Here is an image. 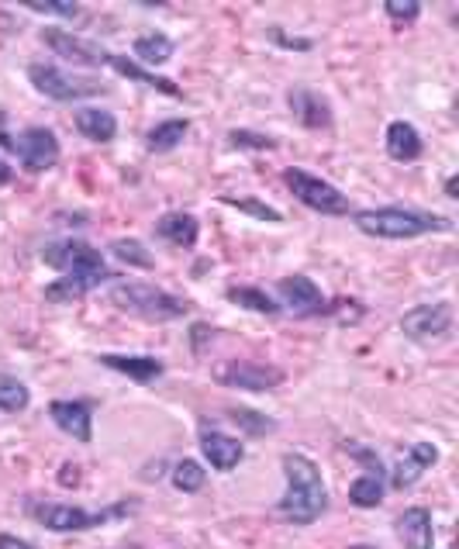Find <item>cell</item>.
<instances>
[{"label": "cell", "mask_w": 459, "mask_h": 549, "mask_svg": "<svg viewBox=\"0 0 459 549\" xmlns=\"http://www.w3.org/2000/svg\"><path fill=\"white\" fill-rule=\"evenodd\" d=\"M111 253L118 256L121 263L139 266V270H152V266H156V259H152V253L142 246L139 239H114L111 242Z\"/></svg>", "instance_id": "obj_31"}, {"label": "cell", "mask_w": 459, "mask_h": 549, "mask_svg": "<svg viewBox=\"0 0 459 549\" xmlns=\"http://www.w3.org/2000/svg\"><path fill=\"white\" fill-rule=\"evenodd\" d=\"M7 142L11 139H7V132H4V111H0V146H7Z\"/></svg>", "instance_id": "obj_43"}, {"label": "cell", "mask_w": 459, "mask_h": 549, "mask_svg": "<svg viewBox=\"0 0 459 549\" xmlns=\"http://www.w3.org/2000/svg\"><path fill=\"white\" fill-rule=\"evenodd\" d=\"M384 142H387V156L397 159V163H415V159L425 152V142H422V135H418V128L401 118L387 125Z\"/></svg>", "instance_id": "obj_20"}, {"label": "cell", "mask_w": 459, "mask_h": 549, "mask_svg": "<svg viewBox=\"0 0 459 549\" xmlns=\"http://www.w3.org/2000/svg\"><path fill=\"white\" fill-rule=\"evenodd\" d=\"M435 460H439L435 442H411L404 453H397L394 467H390V487L404 491V487L418 484V480L425 477V470L435 467Z\"/></svg>", "instance_id": "obj_12"}, {"label": "cell", "mask_w": 459, "mask_h": 549, "mask_svg": "<svg viewBox=\"0 0 459 549\" xmlns=\"http://www.w3.org/2000/svg\"><path fill=\"white\" fill-rule=\"evenodd\" d=\"M283 183H287L290 194H294L304 208L318 211V215H332V218L349 215V197L342 194L335 183L321 180V177H315V173L290 166V170H283Z\"/></svg>", "instance_id": "obj_6"}, {"label": "cell", "mask_w": 459, "mask_h": 549, "mask_svg": "<svg viewBox=\"0 0 459 549\" xmlns=\"http://www.w3.org/2000/svg\"><path fill=\"white\" fill-rule=\"evenodd\" d=\"M107 280H114L111 270H83V273H63L59 280H52L45 287V301L49 304H70V301H80L87 297L90 291H97Z\"/></svg>", "instance_id": "obj_15"}, {"label": "cell", "mask_w": 459, "mask_h": 549, "mask_svg": "<svg viewBox=\"0 0 459 549\" xmlns=\"http://www.w3.org/2000/svg\"><path fill=\"white\" fill-rule=\"evenodd\" d=\"M173 52H177V42H173L170 35L163 32H145L132 42V56L135 63H145V66H163L173 59Z\"/></svg>", "instance_id": "obj_23"}, {"label": "cell", "mask_w": 459, "mask_h": 549, "mask_svg": "<svg viewBox=\"0 0 459 549\" xmlns=\"http://www.w3.org/2000/svg\"><path fill=\"white\" fill-rule=\"evenodd\" d=\"M11 180H14V170L4 163V159H0V187H7V183H11Z\"/></svg>", "instance_id": "obj_41"}, {"label": "cell", "mask_w": 459, "mask_h": 549, "mask_svg": "<svg viewBox=\"0 0 459 549\" xmlns=\"http://www.w3.org/2000/svg\"><path fill=\"white\" fill-rule=\"evenodd\" d=\"M0 549H38L32 543H25V539L11 536V532H0Z\"/></svg>", "instance_id": "obj_39"}, {"label": "cell", "mask_w": 459, "mask_h": 549, "mask_svg": "<svg viewBox=\"0 0 459 549\" xmlns=\"http://www.w3.org/2000/svg\"><path fill=\"white\" fill-rule=\"evenodd\" d=\"M42 42L73 66H107V52L101 45L73 32H63V28H42Z\"/></svg>", "instance_id": "obj_11"}, {"label": "cell", "mask_w": 459, "mask_h": 549, "mask_svg": "<svg viewBox=\"0 0 459 549\" xmlns=\"http://www.w3.org/2000/svg\"><path fill=\"white\" fill-rule=\"evenodd\" d=\"M287 104L290 111H294V118L301 121L304 128H332V108H328V101L321 94L308 87H290L287 90Z\"/></svg>", "instance_id": "obj_18"}, {"label": "cell", "mask_w": 459, "mask_h": 549, "mask_svg": "<svg viewBox=\"0 0 459 549\" xmlns=\"http://www.w3.org/2000/svg\"><path fill=\"white\" fill-rule=\"evenodd\" d=\"M342 449H346L349 456H353V460L359 463V467L366 470V474H380L384 477V463H380V456L373 453V449H366V446H356V442H342Z\"/></svg>", "instance_id": "obj_36"}, {"label": "cell", "mask_w": 459, "mask_h": 549, "mask_svg": "<svg viewBox=\"0 0 459 549\" xmlns=\"http://www.w3.org/2000/svg\"><path fill=\"white\" fill-rule=\"evenodd\" d=\"M325 315L339 318V322H359V318H363V308H359L353 297H335V301L325 304Z\"/></svg>", "instance_id": "obj_37"}, {"label": "cell", "mask_w": 459, "mask_h": 549, "mask_svg": "<svg viewBox=\"0 0 459 549\" xmlns=\"http://www.w3.org/2000/svg\"><path fill=\"white\" fill-rule=\"evenodd\" d=\"M384 14L390 18V25L394 28H408L422 18V4H418V0H387Z\"/></svg>", "instance_id": "obj_33"}, {"label": "cell", "mask_w": 459, "mask_h": 549, "mask_svg": "<svg viewBox=\"0 0 459 549\" xmlns=\"http://www.w3.org/2000/svg\"><path fill=\"white\" fill-rule=\"evenodd\" d=\"M283 474H287V491L277 501V515L290 525H315L328 512V487L315 460L297 449L283 453Z\"/></svg>", "instance_id": "obj_1"}, {"label": "cell", "mask_w": 459, "mask_h": 549, "mask_svg": "<svg viewBox=\"0 0 459 549\" xmlns=\"http://www.w3.org/2000/svg\"><path fill=\"white\" fill-rule=\"evenodd\" d=\"M187 132H190V121L187 118L159 121V125L149 132V139H145V146H149L152 152H173L183 139H187Z\"/></svg>", "instance_id": "obj_25"}, {"label": "cell", "mask_w": 459, "mask_h": 549, "mask_svg": "<svg viewBox=\"0 0 459 549\" xmlns=\"http://www.w3.org/2000/svg\"><path fill=\"white\" fill-rule=\"evenodd\" d=\"M197 442H201L204 460H208L218 474H232V470L242 463V456H246V442L228 436V432H218V429H201V439Z\"/></svg>", "instance_id": "obj_14"}, {"label": "cell", "mask_w": 459, "mask_h": 549, "mask_svg": "<svg viewBox=\"0 0 459 549\" xmlns=\"http://www.w3.org/2000/svg\"><path fill=\"white\" fill-rule=\"evenodd\" d=\"M228 418H232V422L239 425V432H246V436H270V432H277V422L256 408H228Z\"/></svg>", "instance_id": "obj_30"}, {"label": "cell", "mask_w": 459, "mask_h": 549, "mask_svg": "<svg viewBox=\"0 0 459 549\" xmlns=\"http://www.w3.org/2000/svg\"><path fill=\"white\" fill-rule=\"evenodd\" d=\"M170 480H173V487H177V491H183V494H197L204 484H208V470H204L201 463L190 460V456H187V460L173 463Z\"/></svg>", "instance_id": "obj_29"}, {"label": "cell", "mask_w": 459, "mask_h": 549, "mask_svg": "<svg viewBox=\"0 0 459 549\" xmlns=\"http://www.w3.org/2000/svg\"><path fill=\"white\" fill-rule=\"evenodd\" d=\"M28 404H32V391H28V384H21L18 377L0 373V411L18 415V411H25Z\"/></svg>", "instance_id": "obj_28"}, {"label": "cell", "mask_w": 459, "mask_h": 549, "mask_svg": "<svg viewBox=\"0 0 459 549\" xmlns=\"http://www.w3.org/2000/svg\"><path fill=\"white\" fill-rule=\"evenodd\" d=\"M456 187H459V180H456V177H449V180H446V194H449V197H459V190H456Z\"/></svg>", "instance_id": "obj_42"}, {"label": "cell", "mask_w": 459, "mask_h": 549, "mask_svg": "<svg viewBox=\"0 0 459 549\" xmlns=\"http://www.w3.org/2000/svg\"><path fill=\"white\" fill-rule=\"evenodd\" d=\"M353 225L363 235H373V239H418V235H428V232H449L453 221L442 215H425V211H415V208L387 204V208L356 211Z\"/></svg>", "instance_id": "obj_2"}, {"label": "cell", "mask_w": 459, "mask_h": 549, "mask_svg": "<svg viewBox=\"0 0 459 549\" xmlns=\"http://www.w3.org/2000/svg\"><path fill=\"white\" fill-rule=\"evenodd\" d=\"M221 201H225L228 208L242 211V215H252V218H259V221H273V225H280V221H283V215H280L277 208H270V204L256 201V197H221Z\"/></svg>", "instance_id": "obj_32"}, {"label": "cell", "mask_w": 459, "mask_h": 549, "mask_svg": "<svg viewBox=\"0 0 459 549\" xmlns=\"http://www.w3.org/2000/svg\"><path fill=\"white\" fill-rule=\"evenodd\" d=\"M49 418L76 442H94V404L90 401H52Z\"/></svg>", "instance_id": "obj_16"}, {"label": "cell", "mask_w": 459, "mask_h": 549, "mask_svg": "<svg viewBox=\"0 0 459 549\" xmlns=\"http://www.w3.org/2000/svg\"><path fill=\"white\" fill-rule=\"evenodd\" d=\"M394 532L404 543V549H432L435 546V529H432V512L422 505L404 508L394 518Z\"/></svg>", "instance_id": "obj_17"}, {"label": "cell", "mask_w": 459, "mask_h": 549, "mask_svg": "<svg viewBox=\"0 0 459 549\" xmlns=\"http://www.w3.org/2000/svg\"><path fill=\"white\" fill-rule=\"evenodd\" d=\"M214 380L221 387H239V391H273L287 380V373L273 363H256V360H225L214 366Z\"/></svg>", "instance_id": "obj_8"}, {"label": "cell", "mask_w": 459, "mask_h": 549, "mask_svg": "<svg viewBox=\"0 0 459 549\" xmlns=\"http://www.w3.org/2000/svg\"><path fill=\"white\" fill-rule=\"evenodd\" d=\"M280 291V301L287 304L294 315L301 318H315V315H325V294H321V287L315 284L311 277H304V273H294V277H283L277 284Z\"/></svg>", "instance_id": "obj_13"}, {"label": "cell", "mask_w": 459, "mask_h": 549, "mask_svg": "<svg viewBox=\"0 0 459 549\" xmlns=\"http://www.w3.org/2000/svg\"><path fill=\"white\" fill-rule=\"evenodd\" d=\"M42 259L52 266V270H63V273L107 270L101 249H94L90 242H80V239H59V242H49V246L42 249Z\"/></svg>", "instance_id": "obj_10"}, {"label": "cell", "mask_w": 459, "mask_h": 549, "mask_svg": "<svg viewBox=\"0 0 459 549\" xmlns=\"http://www.w3.org/2000/svg\"><path fill=\"white\" fill-rule=\"evenodd\" d=\"M156 235L166 242H173V246H197V235H201V225H197L194 215H187V211H170V215H163L156 221Z\"/></svg>", "instance_id": "obj_21"}, {"label": "cell", "mask_w": 459, "mask_h": 549, "mask_svg": "<svg viewBox=\"0 0 459 549\" xmlns=\"http://www.w3.org/2000/svg\"><path fill=\"white\" fill-rule=\"evenodd\" d=\"M97 363H104L107 370L114 373H125V377H132L135 384L149 387L156 384L159 377H163V360H156V356H125V353H101L97 356Z\"/></svg>", "instance_id": "obj_19"}, {"label": "cell", "mask_w": 459, "mask_h": 549, "mask_svg": "<svg viewBox=\"0 0 459 549\" xmlns=\"http://www.w3.org/2000/svg\"><path fill=\"white\" fill-rule=\"evenodd\" d=\"M228 301L232 304H239V308H246V311H256V315H280V308L283 304L280 301H273L266 291H259V287H228Z\"/></svg>", "instance_id": "obj_26"}, {"label": "cell", "mask_w": 459, "mask_h": 549, "mask_svg": "<svg viewBox=\"0 0 459 549\" xmlns=\"http://www.w3.org/2000/svg\"><path fill=\"white\" fill-rule=\"evenodd\" d=\"M228 146L232 149H273L277 139H270V135H263V132H252V128H235V132H228Z\"/></svg>", "instance_id": "obj_34"}, {"label": "cell", "mask_w": 459, "mask_h": 549, "mask_svg": "<svg viewBox=\"0 0 459 549\" xmlns=\"http://www.w3.org/2000/svg\"><path fill=\"white\" fill-rule=\"evenodd\" d=\"M349 501L356 508H380L384 505V477L380 474H363L349 484Z\"/></svg>", "instance_id": "obj_27"}, {"label": "cell", "mask_w": 459, "mask_h": 549, "mask_svg": "<svg viewBox=\"0 0 459 549\" xmlns=\"http://www.w3.org/2000/svg\"><path fill=\"white\" fill-rule=\"evenodd\" d=\"M273 42L287 45V49H311V45H315V42H311V38H287V35L280 32V28H277V32H273Z\"/></svg>", "instance_id": "obj_38"}, {"label": "cell", "mask_w": 459, "mask_h": 549, "mask_svg": "<svg viewBox=\"0 0 459 549\" xmlns=\"http://www.w3.org/2000/svg\"><path fill=\"white\" fill-rule=\"evenodd\" d=\"M25 11H32V14H52V18L76 21L83 14V7L80 4H63V0H45V4H25Z\"/></svg>", "instance_id": "obj_35"}, {"label": "cell", "mask_w": 459, "mask_h": 549, "mask_svg": "<svg viewBox=\"0 0 459 549\" xmlns=\"http://www.w3.org/2000/svg\"><path fill=\"white\" fill-rule=\"evenodd\" d=\"M453 329H456V311L449 301L418 304V308L401 315V332L411 342H418V346H435V342L453 339Z\"/></svg>", "instance_id": "obj_7"}, {"label": "cell", "mask_w": 459, "mask_h": 549, "mask_svg": "<svg viewBox=\"0 0 459 549\" xmlns=\"http://www.w3.org/2000/svg\"><path fill=\"white\" fill-rule=\"evenodd\" d=\"M111 301L114 308L139 315L145 322H173V318H183L190 311V301L163 291V287L139 284V280H118L111 287Z\"/></svg>", "instance_id": "obj_3"}, {"label": "cell", "mask_w": 459, "mask_h": 549, "mask_svg": "<svg viewBox=\"0 0 459 549\" xmlns=\"http://www.w3.org/2000/svg\"><path fill=\"white\" fill-rule=\"evenodd\" d=\"M76 121V132L90 142H111L118 135V118L104 108H80L73 114Z\"/></svg>", "instance_id": "obj_22"}, {"label": "cell", "mask_w": 459, "mask_h": 549, "mask_svg": "<svg viewBox=\"0 0 459 549\" xmlns=\"http://www.w3.org/2000/svg\"><path fill=\"white\" fill-rule=\"evenodd\" d=\"M107 66H111L114 73L128 76V80H139L142 87H152V90H159V94H166V97H180V87H177V83L166 80V76L149 73L145 66H139L135 59H128V56H107Z\"/></svg>", "instance_id": "obj_24"}, {"label": "cell", "mask_w": 459, "mask_h": 549, "mask_svg": "<svg viewBox=\"0 0 459 549\" xmlns=\"http://www.w3.org/2000/svg\"><path fill=\"white\" fill-rule=\"evenodd\" d=\"M7 149L14 152V156L25 163V170L32 173H42V170H52V166L59 163V156H63V149H59V139L52 128H25V132L18 135V139L7 142Z\"/></svg>", "instance_id": "obj_9"}, {"label": "cell", "mask_w": 459, "mask_h": 549, "mask_svg": "<svg viewBox=\"0 0 459 549\" xmlns=\"http://www.w3.org/2000/svg\"><path fill=\"white\" fill-rule=\"evenodd\" d=\"M38 525L49 532H87V529H101V525H111L118 518L132 515L135 505L132 501H121V505L101 508V512H83V508L73 505H35L32 508Z\"/></svg>", "instance_id": "obj_4"}, {"label": "cell", "mask_w": 459, "mask_h": 549, "mask_svg": "<svg viewBox=\"0 0 459 549\" xmlns=\"http://www.w3.org/2000/svg\"><path fill=\"white\" fill-rule=\"evenodd\" d=\"M349 549H377V546H370V543H356V546H349Z\"/></svg>", "instance_id": "obj_44"}, {"label": "cell", "mask_w": 459, "mask_h": 549, "mask_svg": "<svg viewBox=\"0 0 459 549\" xmlns=\"http://www.w3.org/2000/svg\"><path fill=\"white\" fill-rule=\"evenodd\" d=\"M63 474H59V480H63V484L66 487H70V484H76V480H80V474H76V463H63Z\"/></svg>", "instance_id": "obj_40"}, {"label": "cell", "mask_w": 459, "mask_h": 549, "mask_svg": "<svg viewBox=\"0 0 459 549\" xmlns=\"http://www.w3.org/2000/svg\"><path fill=\"white\" fill-rule=\"evenodd\" d=\"M28 80L42 97L59 104H70V101H83V97H97L104 94V83L101 80H90V76H73L66 70L52 63H32L28 66Z\"/></svg>", "instance_id": "obj_5"}]
</instances>
